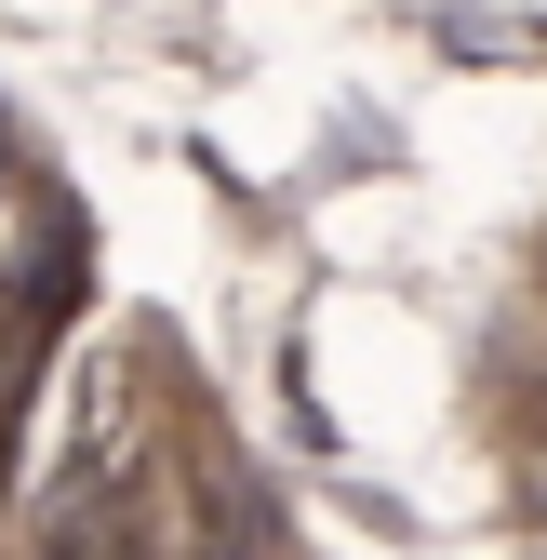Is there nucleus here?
<instances>
[{
  "label": "nucleus",
  "instance_id": "2",
  "mask_svg": "<svg viewBox=\"0 0 547 560\" xmlns=\"http://www.w3.org/2000/svg\"><path fill=\"white\" fill-rule=\"evenodd\" d=\"M534 508H547V441H534Z\"/></svg>",
  "mask_w": 547,
  "mask_h": 560
},
{
  "label": "nucleus",
  "instance_id": "1",
  "mask_svg": "<svg viewBox=\"0 0 547 560\" xmlns=\"http://www.w3.org/2000/svg\"><path fill=\"white\" fill-rule=\"evenodd\" d=\"M67 294H81V214L40 161H0V413L54 374Z\"/></svg>",
  "mask_w": 547,
  "mask_h": 560
}]
</instances>
